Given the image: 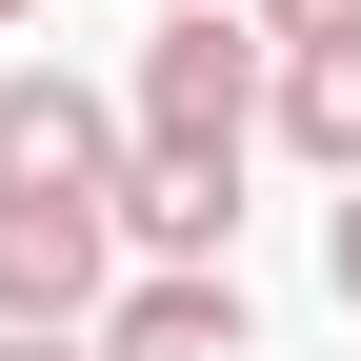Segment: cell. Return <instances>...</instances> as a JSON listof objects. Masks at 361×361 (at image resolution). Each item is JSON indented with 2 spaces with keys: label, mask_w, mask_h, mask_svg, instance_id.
I'll list each match as a JSON object with an SVG mask.
<instances>
[{
  "label": "cell",
  "mask_w": 361,
  "mask_h": 361,
  "mask_svg": "<svg viewBox=\"0 0 361 361\" xmlns=\"http://www.w3.org/2000/svg\"><path fill=\"white\" fill-rule=\"evenodd\" d=\"M261 40H361V0H241Z\"/></svg>",
  "instance_id": "cell-7"
},
{
  "label": "cell",
  "mask_w": 361,
  "mask_h": 361,
  "mask_svg": "<svg viewBox=\"0 0 361 361\" xmlns=\"http://www.w3.org/2000/svg\"><path fill=\"white\" fill-rule=\"evenodd\" d=\"M261 121L322 180H361V40H261Z\"/></svg>",
  "instance_id": "cell-5"
},
{
  "label": "cell",
  "mask_w": 361,
  "mask_h": 361,
  "mask_svg": "<svg viewBox=\"0 0 361 361\" xmlns=\"http://www.w3.org/2000/svg\"><path fill=\"white\" fill-rule=\"evenodd\" d=\"M121 141H141V161H221V180H241V141H261V20H241V0H161L141 80H121Z\"/></svg>",
  "instance_id": "cell-1"
},
{
  "label": "cell",
  "mask_w": 361,
  "mask_h": 361,
  "mask_svg": "<svg viewBox=\"0 0 361 361\" xmlns=\"http://www.w3.org/2000/svg\"><path fill=\"white\" fill-rule=\"evenodd\" d=\"M0 20H61V0H0Z\"/></svg>",
  "instance_id": "cell-10"
},
{
  "label": "cell",
  "mask_w": 361,
  "mask_h": 361,
  "mask_svg": "<svg viewBox=\"0 0 361 361\" xmlns=\"http://www.w3.org/2000/svg\"><path fill=\"white\" fill-rule=\"evenodd\" d=\"M101 301H121V221H101V201H0V322L80 341Z\"/></svg>",
  "instance_id": "cell-3"
},
{
  "label": "cell",
  "mask_w": 361,
  "mask_h": 361,
  "mask_svg": "<svg viewBox=\"0 0 361 361\" xmlns=\"http://www.w3.org/2000/svg\"><path fill=\"white\" fill-rule=\"evenodd\" d=\"M121 241H141V261H221V241H241V180H221V161H121Z\"/></svg>",
  "instance_id": "cell-6"
},
{
  "label": "cell",
  "mask_w": 361,
  "mask_h": 361,
  "mask_svg": "<svg viewBox=\"0 0 361 361\" xmlns=\"http://www.w3.org/2000/svg\"><path fill=\"white\" fill-rule=\"evenodd\" d=\"M121 161H141V141H121L101 80H61V61L0 80V201H121Z\"/></svg>",
  "instance_id": "cell-2"
},
{
  "label": "cell",
  "mask_w": 361,
  "mask_h": 361,
  "mask_svg": "<svg viewBox=\"0 0 361 361\" xmlns=\"http://www.w3.org/2000/svg\"><path fill=\"white\" fill-rule=\"evenodd\" d=\"M0 361H101V341H40V322H0Z\"/></svg>",
  "instance_id": "cell-9"
},
{
  "label": "cell",
  "mask_w": 361,
  "mask_h": 361,
  "mask_svg": "<svg viewBox=\"0 0 361 361\" xmlns=\"http://www.w3.org/2000/svg\"><path fill=\"white\" fill-rule=\"evenodd\" d=\"M80 341H101V361H261V301L221 281V261H141Z\"/></svg>",
  "instance_id": "cell-4"
},
{
  "label": "cell",
  "mask_w": 361,
  "mask_h": 361,
  "mask_svg": "<svg viewBox=\"0 0 361 361\" xmlns=\"http://www.w3.org/2000/svg\"><path fill=\"white\" fill-rule=\"evenodd\" d=\"M322 281L361 301V180H341V201H322Z\"/></svg>",
  "instance_id": "cell-8"
}]
</instances>
